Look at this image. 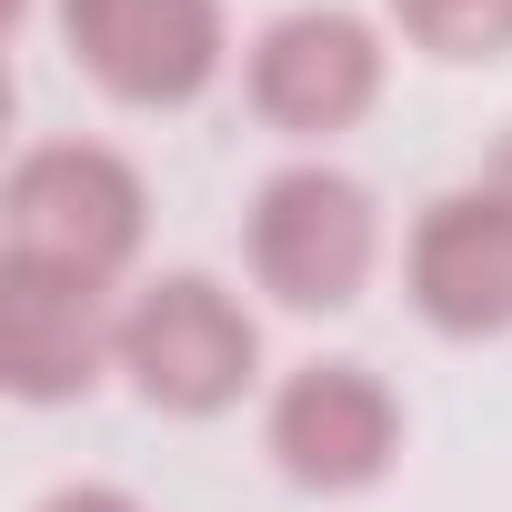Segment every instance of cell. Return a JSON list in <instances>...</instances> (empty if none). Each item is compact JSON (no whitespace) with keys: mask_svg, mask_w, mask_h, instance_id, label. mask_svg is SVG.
I'll use <instances>...</instances> for the list:
<instances>
[{"mask_svg":"<svg viewBox=\"0 0 512 512\" xmlns=\"http://www.w3.org/2000/svg\"><path fill=\"white\" fill-rule=\"evenodd\" d=\"M151 191L111 141H31L0 181V262L111 292L141 262Z\"/></svg>","mask_w":512,"mask_h":512,"instance_id":"obj_1","label":"cell"},{"mask_svg":"<svg viewBox=\"0 0 512 512\" xmlns=\"http://www.w3.org/2000/svg\"><path fill=\"white\" fill-rule=\"evenodd\" d=\"M392 31L422 61H512V0H392Z\"/></svg>","mask_w":512,"mask_h":512,"instance_id":"obj_9","label":"cell"},{"mask_svg":"<svg viewBox=\"0 0 512 512\" xmlns=\"http://www.w3.org/2000/svg\"><path fill=\"white\" fill-rule=\"evenodd\" d=\"M31 512H141L121 482H61V492H41Z\"/></svg>","mask_w":512,"mask_h":512,"instance_id":"obj_10","label":"cell"},{"mask_svg":"<svg viewBox=\"0 0 512 512\" xmlns=\"http://www.w3.org/2000/svg\"><path fill=\"white\" fill-rule=\"evenodd\" d=\"M262 442H272L282 482L342 502V492H372L402 462V402L372 362H302V372H282Z\"/></svg>","mask_w":512,"mask_h":512,"instance_id":"obj_6","label":"cell"},{"mask_svg":"<svg viewBox=\"0 0 512 512\" xmlns=\"http://www.w3.org/2000/svg\"><path fill=\"white\" fill-rule=\"evenodd\" d=\"M121 372H131V392L151 412L211 422V412H231L262 382V322L211 272H151L121 302Z\"/></svg>","mask_w":512,"mask_h":512,"instance_id":"obj_2","label":"cell"},{"mask_svg":"<svg viewBox=\"0 0 512 512\" xmlns=\"http://www.w3.org/2000/svg\"><path fill=\"white\" fill-rule=\"evenodd\" d=\"M61 41L121 111H191L231 61L221 0H61Z\"/></svg>","mask_w":512,"mask_h":512,"instance_id":"obj_4","label":"cell"},{"mask_svg":"<svg viewBox=\"0 0 512 512\" xmlns=\"http://www.w3.org/2000/svg\"><path fill=\"white\" fill-rule=\"evenodd\" d=\"M482 191H502V201H512V131H502V151H492V171H482Z\"/></svg>","mask_w":512,"mask_h":512,"instance_id":"obj_11","label":"cell"},{"mask_svg":"<svg viewBox=\"0 0 512 512\" xmlns=\"http://www.w3.org/2000/svg\"><path fill=\"white\" fill-rule=\"evenodd\" d=\"M402 292L442 342H502L512 332V201L482 181L422 201L412 251H402Z\"/></svg>","mask_w":512,"mask_h":512,"instance_id":"obj_7","label":"cell"},{"mask_svg":"<svg viewBox=\"0 0 512 512\" xmlns=\"http://www.w3.org/2000/svg\"><path fill=\"white\" fill-rule=\"evenodd\" d=\"M241 251H251V282L282 312H352L382 262V201L342 161H292L251 191Z\"/></svg>","mask_w":512,"mask_h":512,"instance_id":"obj_3","label":"cell"},{"mask_svg":"<svg viewBox=\"0 0 512 512\" xmlns=\"http://www.w3.org/2000/svg\"><path fill=\"white\" fill-rule=\"evenodd\" d=\"M101 372H121V312H111V292L0 262V392L51 412V402H81Z\"/></svg>","mask_w":512,"mask_h":512,"instance_id":"obj_8","label":"cell"},{"mask_svg":"<svg viewBox=\"0 0 512 512\" xmlns=\"http://www.w3.org/2000/svg\"><path fill=\"white\" fill-rule=\"evenodd\" d=\"M382 71H392L382 31L362 11H342V0H312V11H282L262 41H251L241 91H251V111H262L282 141H332V131L372 121Z\"/></svg>","mask_w":512,"mask_h":512,"instance_id":"obj_5","label":"cell"}]
</instances>
